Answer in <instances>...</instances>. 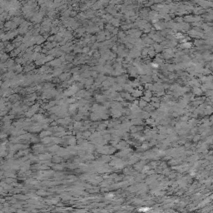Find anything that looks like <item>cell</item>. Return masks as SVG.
<instances>
[]
</instances>
